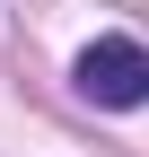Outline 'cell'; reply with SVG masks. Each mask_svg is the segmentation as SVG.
Returning <instances> with one entry per match:
<instances>
[{"label":"cell","mask_w":149,"mask_h":157,"mask_svg":"<svg viewBox=\"0 0 149 157\" xmlns=\"http://www.w3.org/2000/svg\"><path fill=\"white\" fill-rule=\"evenodd\" d=\"M79 96L88 105H105V113H132L149 105V44H132V35H97V44L79 52Z\"/></svg>","instance_id":"obj_1"}]
</instances>
